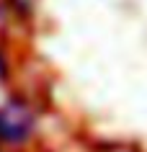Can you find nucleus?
Returning <instances> with one entry per match:
<instances>
[{
	"label": "nucleus",
	"mask_w": 147,
	"mask_h": 152,
	"mask_svg": "<svg viewBox=\"0 0 147 152\" xmlns=\"http://www.w3.org/2000/svg\"><path fill=\"white\" fill-rule=\"evenodd\" d=\"M36 132V111L31 106L13 98L0 106V144H26Z\"/></svg>",
	"instance_id": "1"
},
{
	"label": "nucleus",
	"mask_w": 147,
	"mask_h": 152,
	"mask_svg": "<svg viewBox=\"0 0 147 152\" xmlns=\"http://www.w3.org/2000/svg\"><path fill=\"white\" fill-rule=\"evenodd\" d=\"M5 75H8V62H5V57L0 52V77H5Z\"/></svg>",
	"instance_id": "2"
}]
</instances>
